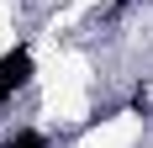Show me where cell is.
I'll return each instance as SVG.
<instances>
[{"mask_svg":"<svg viewBox=\"0 0 153 148\" xmlns=\"http://www.w3.org/2000/svg\"><path fill=\"white\" fill-rule=\"evenodd\" d=\"M27 79H32V53H27V48H11V53L0 58V106L11 101Z\"/></svg>","mask_w":153,"mask_h":148,"instance_id":"6da1fadb","label":"cell"},{"mask_svg":"<svg viewBox=\"0 0 153 148\" xmlns=\"http://www.w3.org/2000/svg\"><path fill=\"white\" fill-rule=\"evenodd\" d=\"M0 148H48V138H42V132H32V127H21V132H11Z\"/></svg>","mask_w":153,"mask_h":148,"instance_id":"7a4b0ae2","label":"cell"}]
</instances>
